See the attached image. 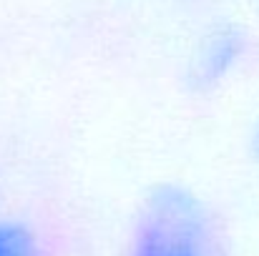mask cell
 <instances>
[{"mask_svg":"<svg viewBox=\"0 0 259 256\" xmlns=\"http://www.w3.org/2000/svg\"><path fill=\"white\" fill-rule=\"evenodd\" d=\"M128 256H227L209 203L184 183H161L141 203Z\"/></svg>","mask_w":259,"mask_h":256,"instance_id":"1","label":"cell"},{"mask_svg":"<svg viewBox=\"0 0 259 256\" xmlns=\"http://www.w3.org/2000/svg\"><path fill=\"white\" fill-rule=\"evenodd\" d=\"M249 38L239 25L222 23L209 28L189 58V83L199 90H211L227 83L244 63Z\"/></svg>","mask_w":259,"mask_h":256,"instance_id":"2","label":"cell"},{"mask_svg":"<svg viewBox=\"0 0 259 256\" xmlns=\"http://www.w3.org/2000/svg\"><path fill=\"white\" fill-rule=\"evenodd\" d=\"M0 256H40L35 231L13 219H0Z\"/></svg>","mask_w":259,"mask_h":256,"instance_id":"3","label":"cell"},{"mask_svg":"<svg viewBox=\"0 0 259 256\" xmlns=\"http://www.w3.org/2000/svg\"><path fill=\"white\" fill-rule=\"evenodd\" d=\"M254 153L259 156V126H257V131H254Z\"/></svg>","mask_w":259,"mask_h":256,"instance_id":"4","label":"cell"}]
</instances>
